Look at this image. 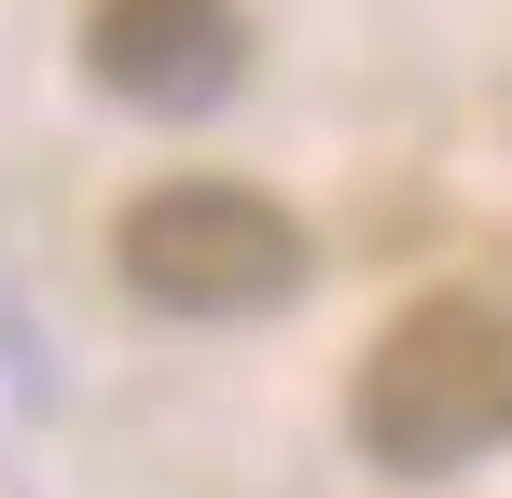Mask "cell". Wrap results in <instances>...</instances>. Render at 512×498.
Returning a JSON list of instances; mask_svg holds the SVG:
<instances>
[{"label":"cell","instance_id":"cell-3","mask_svg":"<svg viewBox=\"0 0 512 498\" xmlns=\"http://www.w3.org/2000/svg\"><path fill=\"white\" fill-rule=\"evenodd\" d=\"M84 70L125 111H222L250 70L236 0H84Z\"/></svg>","mask_w":512,"mask_h":498},{"label":"cell","instance_id":"cell-2","mask_svg":"<svg viewBox=\"0 0 512 498\" xmlns=\"http://www.w3.org/2000/svg\"><path fill=\"white\" fill-rule=\"evenodd\" d=\"M111 263L153 319H263L305 291V222L263 180H153L111 222Z\"/></svg>","mask_w":512,"mask_h":498},{"label":"cell","instance_id":"cell-1","mask_svg":"<svg viewBox=\"0 0 512 498\" xmlns=\"http://www.w3.org/2000/svg\"><path fill=\"white\" fill-rule=\"evenodd\" d=\"M346 429H360V457L402 471V485L499 457V443H512V319H499V305H471V291L402 305V319L374 332V360H360Z\"/></svg>","mask_w":512,"mask_h":498}]
</instances>
